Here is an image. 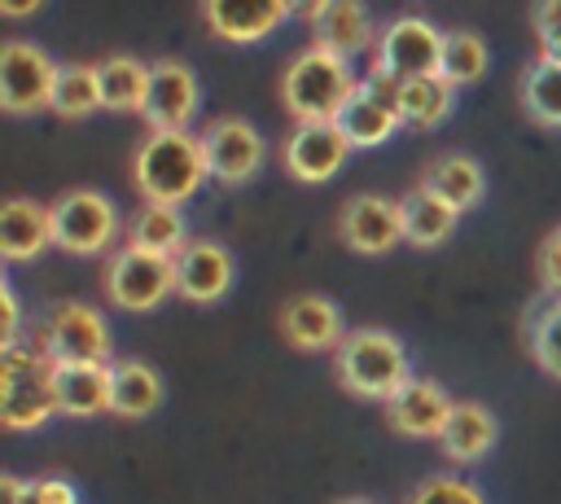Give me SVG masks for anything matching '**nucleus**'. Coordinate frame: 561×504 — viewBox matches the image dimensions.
I'll use <instances>...</instances> for the list:
<instances>
[{"instance_id":"nucleus-31","label":"nucleus","mask_w":561,"mask_h":504,"mask_svg":"<svg viewBox=\"0 0 561 504\" xmlns=\"http://www.w3.org/2000/svg\"><path fill=\"white\" fill-rule=\"evenodd\" d=\"M486 44L478 31H443V53H438V75L451 88H465L473 79H482L486 70Z\"/></svg>"},{"instance_id":"nucleus-12","label":"nucleus","mask_w":561,"mask_h":504,"mask_svg":"<svg viewBox=\"0 0 561 504\" xmlns=\"http://www.w3.org/2000/svg\"><path fill=\"white\" fill-rule=\"evenodd\" d=\"M197 75L184 61H153L149 66V92L140 105V118L149 123V131H188L193 114H197Z\"/></svg>"},{"instance_id":"nucleus-18","label":"nucleus","mask_w":561,"mask_h":504,"mask_svg":"<svg viewBox=\"0 0 561 504\" xmlns=\"http://www.w3.org/2000/svg\"><path fill=\"white\" fill-rule=\"evenodd\" d=\"M307 18L316 31L311 44H320L337 57H351L373 39V18L355 0H316V4H307Z\"/></svg>"},{"instance_id":"nucleus-17","label":"nucleus","mask_w":561,"mask_h":504,"mask_svg":"<svg viewBox=\"0 0 561 504\" xmlns=\"http://www.w3.org/2000/svg\"><path fill=\"white\" fill-rule=\"evenodd\" d=\"M280 333L298 351H329V346H342L346 324H342V311H337L333 298H324V294H294L280 307Z\"/></svg>"},{"instance_id":"nucleus-6","label":"nucleus","mask_w":561,"mask_h":504,"mask_svg":"<svg viewBox=\"0 0 561 504\" xmlns=\"http://www.w3.org/2000/svg\"><path fill=\"white\" fill-rule=\"evenodd\" d=\"M118 237V210L101 188H66L53 202V245L70 254H101Z\"/></svg>"},{"instance_id":"nucleus-13","label":"nucleus","mask_w":561,"mask_h":504,"mask_svg":"<svg viewBox=\"0 0 561 504\" xmlns=\"http://www.w3.org/2000/svg\"><path fill=\"white\" fill-rule=\"evenodd\" d=\"M346 153H351V140L342 136L337 123H294L280 158H285V171L294 180L320 184V180H329V175L342 171Z\"/></svg>"},{"instance_id":"nucleus-11","label":"nucleus","mask_w":561,"mask_h":504,"mask_svg":"<svg viewBox=\"0 0 561 504\" xmlns=\"http://www.w3.org/2000/svg\"><path fill=\"white\" fill-rule=\"evenodd\" d=\"M202 153H206V171L224 184H241L250 175H259L263 158H267V145L259 136L254 123L237 118V114H224L215 118L206 131H202Z\"/></svg>"},{"instance_id":"nucleus-38","label":"nucleus","mask_w":561,"mask_h":504,"mask_svg":"<svg viewBox=\"0 0 561 504\" xmlns=\"http://www.w3.org/2000/svg\"><path fill=\"white\" fill-rule=\"evenodd\" d=\"M0 294H4V346H13V342H18V320H22V311H18L13 285H0Z\"/></svg>"},{"instance_id":"nucleus-14","label":"nucleus","mask_w":561,"mask_h":504,"mask_svg":"<svg viewBox=\"0 0 561 504\" xmlns=\"http://www.w3.org/2000/svg\"><path fill=\"white\" fill-rule=\"evenodd\" d=\"M337 232L359 254H386V250H394L403 241L399 202H390L381 193H355L337 215Z\"/></svg>"},{"instance_id":"nucleus-23","label":"nucleus","mask_w":561,"mask_h":504,"mask_svg":"<svg viewBox=\"0 0 561 504\" xmlns=\"http://www.w3.org/2000/svg\"><path fill=\"white\" fill-rule=\"evenodd\" d=\"M162 403V377L145 359H114L110 364V412L118 416H149Z\"/></svg>"},{"instance_id":"nucleus-40","label":"nucleus","mask_w":561,"mask_h":504,"mask_svg":"<svg viewBox=\"0 0 561 504\" xmlns=\"http://www.w3.org/2000/svg\"><path fill=\"white\" fill-rule=\"evenodd\" d=\"M337 504H373L368 495H346V500H337Z\"/></svg>"},{"instance_id":"nucleus-20","label":"nucleus","mask_w":561,"mask_h":504,"mask_svg":"<svg viewBox=\"0 0 561 504\" xmlns=\"http://www.w3.org/2000/svg\"><path fill=\"white\" fill-rule=\"evenodd\" d=\"M202 18L210 22L215 35H224V39H232V44H250V39L272 35V31L289 18V4H285V0H272V4L210 0V4H202Z\"/></svg>"},{"instance_id":"nucleus-37","label":"nucleus","mask_w":561,"mask_h":504,"mask_svg":"<svg viewBox=\"0 0 561 504\" xmlns=\"http://www.w3.org/2000/svg\"><path fill=\"white\" fill-rule=\"evenodd\" d=\"M31 491H35V482H26V478H18V473H4V478H0V504H26Z\"/></svg>"},{"instance_id":"nucleus-26","label":"nucleus","mask_w":561,"mask_h":504,"mask_svg":"<svg viewBox=\"0 0 561 504\" xmlns=\"http://www.w3.org/2000/svg\"><path fill=\"white\" fill-rule=\"evenodd\" d=\"M522 110L539 123V127H561V57L539 53L526 70H522Z\"/></svg>"},{"instance_id":"nucleus-28","label":"nucleus","mask_w":561,"mask_h":504,"mask_svg":"<svg viewBox=\"0 0 561 504\" xmlns=\"http://www.w3.org/2000/svg\"><path fill=\"white\" fill-rule=\"evenodd\" d=\"M127 245L175 259V254L188 245V241H184L180 206H153V202H145V206L131 215V224H127Z\"/></svg>"},{"instance_id":"nucleus-22","label":"nucleus","mask_w":561,"mask_h":504,"mask_svg":"<svg viewBox=\"0 0 561 504\" xmlns=\"http://www.w3.org/2000/svg\"><path fill=\"white\" fill-rule=\"evenodd\" d=\"M421 184H425L430 193H438V197H443L447 206H456V210H469V206H478V202H482V193H486V175H482V162H478L473 153H460V149H451V153H438V158L425 167Z\"/></svg>"},{"instance_id":"nucleus-15","label":"nucleus","mask_w":561,"mask_h":504,"mask_svg":"<svg viewBox=\"0 0 561 504\" xmlns=\"http://www.w3.org/2000/svg\"><path fill=\"white\" fill-rule=\"evenodd\" d=\"M232 254L228 245L219 241H188L180 254H175V294L188 298V302H215L232 289Z\"/></svg>"},{"instance_id":"nucleus-3","label":"nucleus","mask_w":561,"mask_h":504,"mask_svg":"<svg viewBox=\"0 0 561 504\" xmlns=\"http://www.w3.org/2000/svg\"><path fill=\"white\" fill-rule=\"evenodd\" d=\"M333 364H337V381L359 399H386L390 403L412 381L408 346L390 329H377V324L351 329L342 337V346L333 351Z\"/></svg>"},{"instance_id":"nucleus-24","label":"nucleus","mask_w":561,"mask_h":504,"mask_svg":"<svg viewBox=\"0 0 561 504\" xmlns=\"http://www.w3.org/2000/svg\"><path fill=\"white\" fill-rule=\"evenodd\" d=\"M399 215H403V241H412V245H443L451 237L460 210L447 206L425 184H416V188H408L399 197Z\"/></svg>"},{"instance_id":"nucleus-16","label":"nucleus","mask_w":561,"mask_h":504,"mask_svg":"<svg viewBox=\"0 0 561 504\" xmlns=\"http://www.w3.org/2000/svg\"><path fill=\"white\" fill-rule=\"evenodd\" d=\"M451 412H456L451 394H447L438 381H430V377H412V381L386 403L390 425H394L399 434H408V438H443Z\"/></svg>"},{"instance_id":"nucleus-9","label":"nucleus","mask_w":561,"mask_h":504,"mask_svg":"<svg viewBox=\"0 0 561 504\" xmlns=\"http://www.w3.org/2000/svg\"><path fill=\"white\" fill-rule=\"evenodd\" d=\"M57 61L31 44V39H4L0 44V105L9 114H31L53 105V83H57Z\"/></svg>"},{"instance_id":"nucleus-4","label":"nucleus","mask_w":561,"mask_h":504,"mask_svg":"<svg viewBox=\"0 0 561 504\" xmlns=\"http://www.w3.org/2000/svg\"><path fill=\"white\" fill-rule=\"evenodd\" d=\"M57 412L53 359L39 346H4L0 351V421L9 429H35Z\"/></svg>"},{"instance_id":"nucleus-34","label":"nucleus","mask_w":561,"mask_h":504,"mask_svg":"<svg viewBox=\"0 0 561 504\" xmlns=\"http://www.w3.org/2000/svg\"><path fill=\"white\" fill-rule=\"evenodd\" d=\"M530 26H535V39L548 57H561V0H543L530 9Z\"/></svg>"},{"instance_id":"nucleus-35","label":"nucleus","mask_w":561,"mask_h":504,"mask_svg":"<svg viewBox=\"0 0 561 504\" xmlns=\"http://www.w3.org/2000/svg\"><path fill=\"white\" fill-rule=\"evenodd\" d=\"M535 272H539V280H543V289L561 298V224L543 237L539 259H535Z\"/></svg>"},{"instance_id":"nucleus-30","label":"nucleus","mask_w":561,"mask_h":504,"mask_svg":"<svg viewBox=\"0 0 561 504\" xmlns=\"http://www.w3.org/2000/svg\"><path fill=\"white\" fill-rule=\"evenodd\" d=\"M61 118H88L92 110H101V79H96V66L88 61H70L57 70V83H53V105Z\"/></svg>"},{"instance_id":"nucleus-33","label":"nucleus","mask_w":561,"mask_h":504,"mask_svg":"<svg viewBox=\"0 0 561 504\" xmlns=\"http://www.w3.org/2000/svg\"><path fill=\"white\" fill-rule=\"evenodd\" d=\"M408 504H486V500L473 482H465L456 473H434L408 495Z\"/></svg>"},{"instance_id":"nucleus-27","label":"nucleus","mask_w":561,"mask_h":504,"mask_svg":"<svg viewBox=\"0 0 561 504\" xmlns=\"http://www.w3.org/2000/svg\"><path fill=\"white\" fill-rule=\"evenodd\" d=\"M456 105V88L434 70L399 83V114L408 127H438Z\"/></svg>"},{"instance_id":"nucleus-10","label":"nucleus","mask_w":561,"mask_h":504,"mask_svg":"<svg viewBox=\"0 0 561 504\" xmlns=\"http://www.w3.org/2000/svg\"><path fill=\"white\" fill-rule=\"evenodd\" d=\"M399 123H403V114H399V83L386 79V75H377V70L355 83L351 101H346L342 114H337V127H342V136L351 140V149H373V145H381Z\"/></svg>"},{"instance_id":"nucleus-8","label":"nucleus","mask_w":561,"mask_h":504,"mask_svg":"<svg viewBox=\"0 0 561 504\" xmlns=\"http://www.w3.org/2000/svg\"><path fill=\"white\" fill-rule=\"evenodd\" d=\"M39 351L53 364H114L110 359V329L105 316L88 302H61L44 320Z\"/></svg>"},{"instance_id":"nucleus-36","label":"nucleus","mask_w":561,"mask_h":504,"mask_svg":"<svg viewBox=\"0 0 561 504\" xmlns=\"http://www.w3.org/2000/svg\"><path fill=\"white\" fill-rule=\"evenodd\" d=\"M31 504H79V491L70 486V478H61V473H44V478H35Z\"/></svg>"},{"instance_id":"nucleus-21","label":"nucleus","mask_w":561,"mask_h":504,"mask_svg":"<svg viewBox=\"0 0 561 504\" xmlns=\"http://www.w3.org/2000/svg\"><path fill=\"white\" fill-rule=\"evenodd\" d=\"M53 390L66 416L110 412V364H53Z\"/></svg>"},{"instance_id":"nucleus-29","label":"nucleus","mask_w":561,"mask_h":504,"mask_svg":"<svg viewBox=\"0 0 561 504\" xmlns=\"http://www.w3.org/2000/svg\"><path fill=\"white\" fill-rule=\"evenodd\" d=\"M96 79H101V105L110 110H140L145 92H149V66L131 53H114L105 61H96Z\"/></svg>"},{"instance_id":"nucleus-25","label":"nucleus","mask_w":561,"mask_h":504,"mask_svg":"<svg viewBox=\"0 0 561 504\" xmlns=\"http://www.w3.org/2000/svg\"><path fill=\"white\" fill-rule=\"evenodd\" d=\"M495 434H500V425H495L491 408L465 399V403H456V412H451V421H447V429H443L438 443H443V456L469 465V460H478L482 451H491Z\"/></svg>"},{"instance_id":"nucleus-39","label":"nucleus","mask_w":561,"mask_h":504,"mask_svg":"<svg viewBox=\"0 0 561 504\" xmlns=\"http://www.w3.org/2000/svg\"><path fill=\"white\" fill-rule=\"evenodd\" d=\"M35 9H39V0H31V4H9V0H4V4H0L4 18H22V13H35Z\"/></svg>"},{"instance_id":"nucleus-1","label":"nucleus","mask_w":561,"mask_h":504,"mask_svg":"<svg viewBox=\"0 0 561 504\" xmlns=\"http://www.w3.org/2000/svg\"><path fill=\"white\" fill-rule=\"evenodd\" d=\"M206 153L202 136L193 131H149L131 158L136 193L153 206H180L188 202L206 180Z\"/></svg>"},{"instance_id":"nucleus-5","label":"nucleus","mask_w":561,"mask_h":504,"mask_svg":"<svg viewBox=\"0 0 561 504\" xmlns=\"http://www.w3.org/2000/svg\"><path fill=\"white\" fill-rule=\"evenodd\" d=\"M438 53H443V31L421 13H399L394 22H386V31L373 44V70L403 83L416 75H434Z\"/></svg>"},{"instance_id":"nucleus-7","label":"nucleus","mask_w":561,"mask_h":504,"mask_svg":"<svg viewBox=\"0 0 561 504\" xmlns=\"http://www.w3.org/2000/svg\"><path fill=\"white\" fill-rule=\"evenodd\" d=\"M175 289V259L118 245L105 263V294L123 311H149Z\"/></svg>"},{"instance_id":"nucleus-32","label":"nucleus","mask_w":561,"mask_h":504,"mask_svg":"<svg viewBox=\"0 0 561 504\" xmlns=\"http://www.w3.org/2000/svg\"><path fill=\"white\" fill-rule=\"evenodd\" d=\"M530 355L539 359L543 373L561 377V298H552L535 316V324H530Z\"/></svg>"},{"instance_id":"nucleus-19","label":"nucleus","mask_w":561,"mask_h":504,"mask_svg":"<svg viewBox=\"0 0 561 504\" xmlns=\"http://www.w3.org/2000/svg\"><path fill=\"white\" fill-rule=\"evenodd\" d=\"M44 245H53V206L35 197H9L0 206V254L18 263L35 259Z\"/></svg>"},{"instance_id":"nucleus-2","label":"nucleus","mask_w":561,"mask_h":504,"mask_svg":"<svg viewBox=\"0 0 561 504\" xmlns=\"http://www.w3.org/2000/svg\"><path fill=\"white\" fill-rule=\"evenodd\" d=\"M355 75L346 66V57L307 44L302 53L289 57L285 75H280V101L298 123H337L342 105L355 92Z\"/></svg>"}]
</instances>
